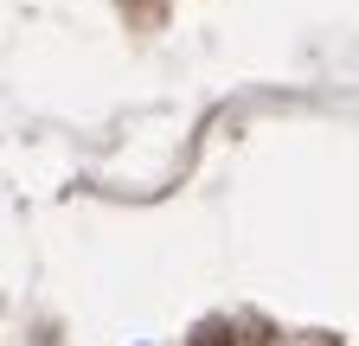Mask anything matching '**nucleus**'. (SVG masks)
Wrapping results in <instances>:
<instances>
[{
    "mask_svg": "<svg viewBox=\"0 0 359 346\" xmlns=\"http://www.w3.org/2000/svg\"><path fill=\"white\" fill-rule=\"evenodd\" d=\"M187 346H238V333H231V321H199Z\"/></svg>",
    "mask_w": 359,
    "mask_h": 346,
    "instance_id": "f257e3e1",
    "label": "nucleus"
}]
</instances>
